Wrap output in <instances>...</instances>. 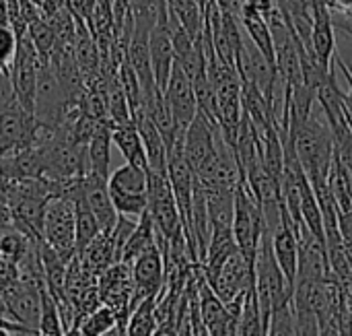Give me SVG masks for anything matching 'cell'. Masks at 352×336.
<instances>
[{"mask_svg": "<svg viewBox=\"0 0 352 336\" xmlns=\"http://www.w3.org/2000/svg\"><path fill=\"white\" fill-rule=\"evenodd\" d=\"M95 6H97V0H66V8L70 10V14L82 23H89Z\"/></svg>", "mask_w": 352, "mask_h": 336, "instance_id": "28", "label": "cell"}, {"mask_svg": "<svg viewBox=\"0 0 352 336\" xmlns=\"http://www.w3.org/2000/svg\"><path fill=\"white\" fill-rule=\"evenodd\" d=\"M31 2H33V4H35V6H39V8H41V6H43V2H45V0H31Z\"/></svg>", "mask_w": 352, "mask_h": 336, "instance_id": "37", "label": "cell"}, {"mask_svg": "<svg viewBox=\"0 0 352 336\" xmlns=\"http://www.w3.org/2000/svg\"><path fill=\"white\" fill-rule=\"evenodd\" d=\"M330 277V260L326 240L314 235L305 225L299 233V269L297 283H320Z\"/></svg>", "mask_w": 352, "mask_h": 336, "instance_id": "10", "label": "cell"}, {"mask_svg": "<svg viewBox=\"0 0 352 336\" xmlns=\"http://www.w3.org/2000/svg\"><path fill=\"white\" fill-rule=\"evenodd\" d=\"M101 336H126V328H122V326H113L111 330H107L105 335Z\"/></svg>", "mask_w": 352, "mask_h": 336, "instance_id": "35", "label": "cell"}, {"mask_svg": "<svg viewBox=\"0 0 352 336\" xmlns=\"http://www.w3.org/2000/svg\"><path fill=\"white\" fill-rule=\"evenodd\" d=\"M295 310V336H322V326L314 310L293 304Z\"/></svg>", "mask_w": 352, "mask_h": 336, "instance_id": "26", "label": "cell"}, {"mask_svg": "<svg viewBox=\"0 0 352 336\" xmlns=\"http://www.w3.org/2000/svg\"><path fill=\"white\" fill-rule=\"evenodd\" d=\"M43 242L66 262L76 256V217L72 198L54 196L47 202L43 219Z\"/></svg>", "mask_w": 352, "mask_h": 336, "instance_id": "4", "label": "cell"}, {"mask_svg": "<svg viewBox=\"0 0 352 336\" xmlns=\"http://www.w3.org/2000/svg\"><path fill=\"white\" fill-rule=\"evenodd\" d=\"M72 200H74V217H76V256H80L91 246V242L101 233V227L82 196V186Z\"/></svg>", "mask_w": 352, "mask_h": 336, "instance_id": "20", "label": "cell"}, {"mask_svg": "<svg viewBox=\"0 0 352 336\" xmlns=\"http://www.w3.org/2000/svg\"><path fill=\"white\" fill-rule=\"evenodd\" d=\"M0 336H12L10 330H4V328H0Z\"/></svg>", "mask_w": 352, "mask_h": 336, "instance_id": "38", "label": "cell"}, {"mask_svg": "<svg viewBox=\"0 0 352 336\" xmlns=\"http://www.w3.org/2000/svg\"><path fill=\"white\" fill-rule=\"evenodd\" d=\"M64 6H66V0H45L43 6H41V12H43V17L47 19V17H52L54 12L62 10Z\"/></svg>", "mask_w": 352, "mask_h": 336, "instance_id": "31", "label": "cell"}, {"mask_svg": "<svg viewBox=\"0 0 352 336\" xmlns=\"http://www.w3.org/2000/svg\"><path fill=\"white\" fill-rule=\"evenodd\" d=\"M64 336H85V335L80 333V328H78V326H72V328H68V330L64 333Z\"/></svg>", "mask_w": 352, "mask_h": 336, "instance_id": "36", "label": "cell"}, {"mask_svg": "<svg viewBox=\"0 0 352 336\" xmlns=\"http://www.w3.org/2000/svg\"><path fill=\"white\" fill-rule=\"evenodd\" d=\"M241 27L243 33L248 35V39L276 66V50H274V37L270 31V25L266 23V19L250 8H241Z\"/></svg>", "mask_w": 352, "mask_h": 336, "instance_id": "19", "label": "cell"}, {"mask_svg": "<svg viewBox=\"0 0 352 336\" xmlns=\"http://www.w3.org/2000/svg\"><path fill=\"white\" fill-rule=\"evenodd\" d=\"M39 240L29 238L21 227L8 223L0 227V262L19 266Z\"/></svg>", "mask_w": 352, "mask_h": 336, "instance_id": "17", "label": "cell"}, {"mask_svg": "<svg viewBox=\"0 0 352 336\" xmlns=\"http://www.w3.org/2000/svg\"><path fill=\"white\" fill-rule=\"evenodd\" d=\"M299 233H301V225H297L287 213V209L283 207L280 225L272 231L270 242L276 262L283 269L287 281L293 285V289L297 283V269H299Z\"/></svg>", "mask_w": 352, "mask_h": 336, "instance_id": "11", "label": "cell"}, {"mask_svg": "<svg viewBox=\"0 0 352 336\" xmlns=\"http://www.w3.org/2000/svg\"><path fill=\"white\" fill-rule=\"evenodd\" d=\"M293 285L287 281L283 269L276 262L270 235L264 233L254 262V295L266 326L274 308L293 302Z\"/></svg>", "mask_w": 352, "mask_h": 336, "instance_id": "2", "label": "cell"}, {"mask_svg": "<svg viewBox=\"0 0 352 336\" xmlns=\"http://www.w3.org/2000/svg\"><path fill=\"white\" fill-rule=\"evenodd\" d=\"M266 336H295V310L293 302L283 304L272 310L268 320V333Z\"/></svg>", "mask_w": 352, "mask_h": 336, "instance_id": "25", "label": "cell"}, {"mask_svg": "<svg viewBox=\"0 0 352 336\" xmlns=\"http://www.w3.org/2000/svg\"><path fill=\"white\" fill-rule=\"evenodd\" d=\"M111 143L118 147V151L122 153V157L126 159V163L148 169V159H146V151L140 138V132L132 122L126 124H113L111 126Z\"/></svg>", "mask_w": 352, "mask_h": 336, "instance_id": "15", "label": "cell"}, {"mask_svg": "<svg viewBox=\"0 0 352 336\" xmlns=\"http://www.w3.org/2000/svg\"><path fill=\"white\" fill-rule=\"evenodd\" d=\"M111 126L113 122H105L99 126V130L93 134V138L87 145V161H89V174H97L101 178L111 176Z\"/></svg>", "mask_w": 352, "mask_h": 336, "instance_id": "16", "label": "cell"}, {"mask_svg": "<svg viewBox=\"0 0 352 336\" xmlns=\"http://www.w3.org/2000/svg\"><path fill=\"white\" fill-rule=\"evenodd\" d=\"M19 50V35L10 25L0 27V68L10 70V64Z\"/></svg>", "mask_w": 352, "mask_h": 336, "instance_id": "27", "label": "cell"}, {"mask_svg": "<svg viewBox=\"0 0 352 336\" xmlns=\"http://www.w3.org/2000/svg\"><path fill=\"white\" fill-rule=\"evenodd\" d=\"M134 124L140 132L144 151H146V159H148V171H157V174H167V155L169 149L165 145L163 134L159 132V128L155 126V122L148 118V114L142 109L138 112L134 118Z\"/></svg>", "mask_w": 352, "mask_h": 336, "instance_id": "14", "label": "cell"}, {"mask_svg": "<svg viewBox=\"0 0 352 336\" xmlns=\"http://www.w3.org/2000/svg\"><path fill=\"white\" fill-rule=\"evenodd\" d=\"M12 336H41L39 330H33V328H21L16 333H12Z\"/></svg>", "mask_w": 352, "mask_h": 336, "instance_id": "34", "label": "cell"}, {"mask_svg": "<svg viewBox=\"0 0 352 336\" xmlns=\"http://www.w3.org/2000/svg\"><path fill=\"white\" fill-rule=\"evenodd\" d=\"M155 244H157V227H155V223H153V219H151V215L146 211L138 219L136 229L132 231L130 240L126 242V248H124V254H122V262L132 266V262L140 254H144L148 248H153Z\"/></svg>", "mask_w": 352, "mask_h": 336, "instance_id": "21", "label": "cell"}, {"mask_svg": "<svg viewBox=\"0 0 352 336\" xmlns=\"http://www.w3.org/2000/svg\"><path fill=\"white\" fill-rule=\"evenodd\" d=\"M198 2H200V4H202V6H204V4H206V0H198Z\"/></svg>", "mask_w": 352, "mask_h": 336, "instance_id": "40", "label": "cell"}, {"mask_svg": "<svg viewBox=\"0 0 352 336\" xmlns=\"http://www.w3.org/2000/svg\"><path fill=\"white\" fill-rule=\"evenodd\" d=\"M29 37L39 54L41 60H50L54 48H56V33H54V27L52 23L45 19V17H39L35 21L29 23Z\"/></svg>", "mask_w": 352, "mask_h": 336, "instance_id": "23", "label": "cell"}, {"mask_svg": "<svg viewBox=\"0 0 352 336\" xmlns=\"http://www.w3.org/2000/svg\"><path fill=\"white\" fill-rule=\"evenodd\" d=\"M163 93H165V99L173 112V118H175L179 132L186 134L188 126L198 116V99H196V91H194L192 81L188 78V74L182 70V66L177 62L173 64L169 83H167Z\"/></svg>", "mask_w": 352, "mask_h": 336, "instance_id": "9", "label": "cell"}, {"mask_svg": "<svg viewBox=\"0 0 352 336\" xmlns=\"http://www.w3.org/2000/svg\"><path fill=\"white\" fill-rule=\"evenodd\" d=\"M82 196H85L91 213L95 215V219L101 227V233H111L113 227L118 225L120 215L113 207L107 178H101L97 174H87L82 178Z\"/></svg>", "mask_w": 352, "mask_h": 336, "instance_id": "13", "label": "cell"}, {"mask_svg": "<svg viewBox=\"0 0 352 336\" xmlns=\"http://www.w3.org/2000/svg\"><path fill=\"white\" fill-rule=\"evenodd\" d=\"M157 297H148L144 302H140L126 324V336H155L159 322H157Z\"/></svg>", "mask_w": 352, "mask_h": 336, "instance_id": "22", "label": "cell"}, {"mask_svg": "<svg viewBox=\"0 0 352 336\" xmlns=\"http://www.w3.org/2000/svg\"><path fill=\"white\" fill-rule=\"evenodd\" d=\"M264 235V219L262 209L248 182L243 180L235 190V217H233V238L241 254L256 262V254Z\"/></svg>", "mask_w": 352, "mask_h": 336, "instance_id": "3", "label": "cell"}, {"mask_svg": "<svg viewBox=\"0 0 352 336\" xmlns=\"http://www.w3.org/2000/svg\"><path fill=\"white\" fill-rule=\"evenodd\" d=\"M217 297L227 306L235 297L254 291V262H250L241 250H237L225 264L223 269L206 281Z\"/></svg>", "mask_w": 352, "mask_h": 336, "instance_id": "7", "label": "cell"}, {"mask_svg": "<svg viewBox=\"0 0 352 336\" xmlns=\"http://www.w3.org/2000/svg\"><path fill=\"white\" fill-rule=\"evenodd\" d=\"M113 326H118V318L113 310H109L107 306H99L95 312L85 316L78 324L80 333L85 336H101L107 330H111Z\"/></svg>", "mask_w": 352, "mask_h": 336, "instance_id": "24", "label": "cell"}, {"mask_svg": "<svg viewBox=\"0 0 352 336\" xmlns=\"http://www.w3.org/2000/svg\"><path fill=\"white\" fill-rule=\"evenodd\" d=\"M217 136H219V124L210 122L202 114H198L194 122L188 126L184 134V153L194 174L206 167L208 163L217 161L219 157Z\"/></svg>", "mask_w": 352, "mask_h": 336, "instance_id": "8", "label": "cell"}, {"mask_svg": "<svg viewBox=\"0 0 352 336\" xmlns=\"http://www.w3.org/2000/svg\"><path fill=\"white\" fill-rule=\"evenodd\" d=\"M217 2L225 14H233V17H241V8L245 4V0H217Z\"/></svg>", "mask_w": 352, "mask_h": 336, "instance_id": "30", "label": "cell"}, {"mask_svg": "<svg viewBox=\"0 0 352 336\" xmlns=\"http://www.w3.org/2000/svg\"><path fill=\"white\" fill-rule=\"evenodd\" d=\"M39 54L29 37V31L19 37V50L16 56L10 64V83H12V91L14 97L25 105V109H29L31 114H35V95H37V74H39Z\"/></svg>", "mask_w": 352, "mask_h": 336, "instance_id": "5", "label": "cell"}, {"mask_svg": "<svg viewBox=\"0 0 352 336\" xmlns=\"http://www.w3.org/2000/svg\"><path fill=\"white\" fill-rule=\"evenodd\" d=\"M8 25V0H0V27Z\"/></svg>", "mask_w": 352, "mask_h": 336, "instance_id": "33", "label": "cell"}, {"mask_svg": "<svg viewBox=\"0 0 352 336\" xmlns=\"http://www.w3.org/2000/svg\"><path fill=\"white\" fill-rule=\"evenodd\" d=\"M8 223H12V215H10V209L0 200V227H4V225H8Z\"/></svg>", "mask_w": 352, "mask_h": 336, "instance_id": "32", "label": "cell"}, {"mask_svg": "<svg viewBox=\"0 0 352 336\" xmlns=\"http://www.w3.org/2000/svg\"><path fill=\"white\" fill-rule=\"evenodd\" d=\"M332 60L340 66V70L344 72V76H346V81H349V91L344 93V103H346L349 112L352 114V66L351 64H346V62L340 58V54H338V52L334 54V58H332Z\"/></svg>", "mask_w": 352, "mask_h": 336, "instance_id": "29", "label": "cell"}, {"mask_svg": "<svg viewBox=\"0 0 352 336\" xmlns=\"http://www.w3.org/2000/svg\"><path fill=\"white\" fill-rule=\"evenodd\" d=\"M165 258L159 246L155 244L132 262V310L148 297H159L165 291Z\"/></svg>", "mask_w": 352, "mask_h": 336, "instance_id": "6", "label": "cell"}, {"mask_svg": "<svg viewBox=\"0 0 352 336\" xmlns=\"http://www.w3.org/2000/svg\"><path fill=\"white\" fill-rule=\"evenodd\" d=\"M285 140L293 145L311 184L328 182L334 161V136L326 116L320 120L314 112L305 122L289 128V136Z\"/></svg>", "mask_w": 352, "mask_h": 336, "instance_id": "1", "label": "cell"}, {"mask_svg": "<svg viewBox=\"0 0 352 336\" xmlns=\"http://www.w3.org/2000/svg\"><path fill=\"white\" fill-rule=\"evenodd\" d=\"M349 176H351V196H352V169H349Z\"/></svg>", "mask_w": 352, "mask_h": 336, "instance_id": "39", "label": "cell"}, {"mask_svg": "<svg viewBox=\"0 0 352 336\" xmlns=\"http://www.w3.org/2000/svg\"><path fill=\"white\" fill-rule=\"evenodd\" d=\"M169 10L167 14L157 23V27L151 31L148 37V52H151V66L155 74V83L161 91H165L173 64H175V50L171 41V31H169Z\"/></svg>", "mask_w": 352, "mask_h": 336, "instance_id": "12", "label": "cell"}, {"mask_svg": "<svg viewBox=\"0 0 352 336\" xmlns=\"http://www.w3.org/2000/svg\"><path fill=\"white\" fill-rule=\"evenodd\" d=\"M107 186H109L111 194L144 196V194H148V169L124 163L111 171Z\"/></svg>", "mask_w": 352, "mask_h": 336, "instance_id": "18", "label": "cell"}]
</instances>
